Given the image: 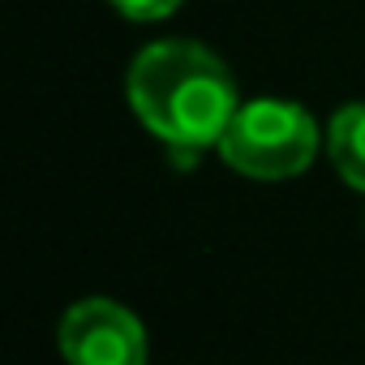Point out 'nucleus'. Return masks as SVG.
I'll list each match as a JSON object with an SVG mask.
<instances>
[{
  "instance_id": "3",
  "label": "nucleus",
  "mask_w": 365,
  "mask_h": 365,
  "mask_svg": "<svg viewBox=\"0 0 365 365\" xmlns=\"http://www.w3.org/2000/svg\"><path fill=\"white\" fill-rule=\"evenodd\" d=\"M56 344L69 365H146V327L108 297L73 301L61 314Z\"/></svg>"
},
{
  "instance_id": "4",
  "label": "nucleus",
  "mask_w": 365,
  "mask_h": 365,
  "mask_svg": "<svg viewBox=\"0 0 365 365\" xmlns=\"http://www.w3.org/2000/svg\"><path fill=\"white\" fill-rule=\"evenodd\" d=\"M327 155L339 180L365 194V103H344L327 125Z\"/></svg>"
},
{
  "instance_id": "2",
  "label": "nucleus",
  "mask_w": 365,
  "mask_h": 365,
  "mask_svg": "<svg viewBox=\"0 0 365 365\" xmlns=\"http://www.w3.org/2000/svg\"><path fill=\"white\" fill-rule=\"evenodd\" d=\"M318 142L327 138L301 103L250 99L237 108L228 133L220 138V155L232 172L250 180H292L314 163Z\"/></svg>"
},
{
  "instance_id": "5",
  "label": "nucleus",
  "mask_w": 365,
  "mask_h": 365,
  "mask_svg": "<svg viewBox=\"0 0 365 365\" xmlns=\"http://www.w3.org/2000/svg\"><path fill=\"white\" fill-rule=\"evenodd\" d=\"M112 9L129 22H163L180 9V0H112Z\"/></svg>"
},
{
  "instance_id": "1",
  "label": "nucleus",
  "mask_w": 365,
  "mask_h": 365,
  "mask_svg": "<svg viewBox=\"0 0 365 365\" xmlns=\"http://www.w3.org/2000/svg\"><path fill=\"white\" fill-rule=\"evenodd\" d=\"M125 95L133 116L172 150L176 163H194L220 146L241 99L228 65L194 39H159L129 65Z\"/></svg>"
}]
</instances>
